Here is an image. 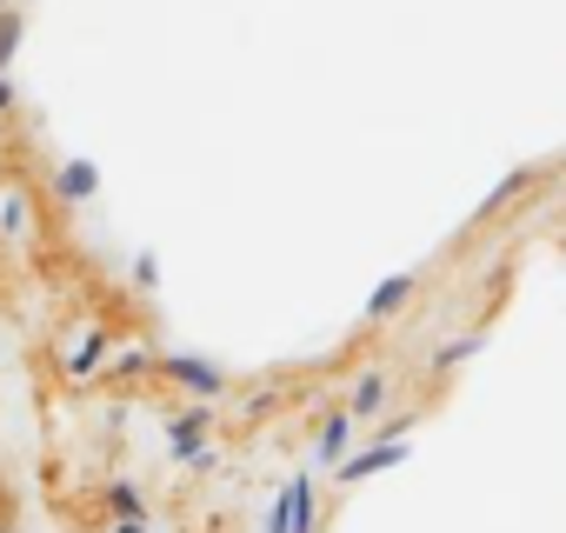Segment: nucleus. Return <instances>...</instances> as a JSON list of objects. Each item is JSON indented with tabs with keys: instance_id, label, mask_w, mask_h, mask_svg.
I'll return each instance as SVG.
<instances>
[{
	"instance_id": "obj_3",
	"label": "nucleus",
	"mask_w": 566,
	"mask_h": 533,
	"mask_svg": "<svg viewBox=\"0 0 566 533\" xmlns=\"http://www.w3.org/2000/svg\"><path fill=\"white\" fill-rule=\"evenodd\" d=\"M167 447L180 453V460H193V467H207L213 453H207V414L193 407V414H180V420H167Z\"/></svg>"
},
{
	"instance_id": "obj_11",
	"label": "nucleus",
	"mask_w": 566,
	"mask_h": 533,
	"mask_svg": "<svg viewBox=\"0 0 566 533\" xmlns=\"http://www.w3.org/2000/svg\"><path fill=\"white\" fill-rule=\"evenodd\" d=\"M380 400H387V380H380V374H367V380L354 387V414H374Z\"/></svg>"
},
{
	"instance_id": "obj_14",
	"label": "nucleus",
	"mask_w": 566,
	"mask_h": 533,
	"mask_svg": "<svg viewBox=\"0 0 566 533\" xmlns=\"http://www.w3.org/2000/svg\"><path fill=\"white\" fill-rule=\"evenodd\" d=\"M134 281H140V288H160V260H154V253L134 260Z\"/></svg>"
},
{
	"instance_id": "obj_2",
	"label": "nucleus",
	"mask_w": 566,
	"mask_h": 533,
	"mask_svg": "<svg viewBox=\"0 0 566 533\" xmlns=\"http://www.w3.org/2000/svg\"><path fill=\"white\" fill-rule=\"evenodd\" d=\"M266 526H273V533H314V480H307V473L280 493V506H273Z\"/></svg>"
},
{
	"instance_id": "obj_13",
	"label": "nucleus",
	"mask_w": 566,
	"mask_h": 533,
	"mask_svg": "<svg viewBox=\"0 0 566 533\" xmlns=\"http://www.w3.org/2000/svg\"><path fill=\"white\" fill-rule=\"evenodd\" d=\"M107 506H114L120 520H134V513H140V493H134L127 480H114V487H107Z\"/></svg>"
},
{
	"instance_id": "obj_12",
	"label": "nucleus",
	"mask_w": 566,
	"mask_h": 533,
	"mask_svg": "<svg viewBox=\"0 0 566 533\" xmlns=\"http://www.w3.org/2000/svg\"><path fill=\"white\" fill-rule=\"evenodd\" d=\"M520 187H526V174H506V180H500V187H493V194L480 200V213H500V207H506V200H513Z\"/></svg>"
},
{
	"instance_id": "obj_1",
	"label": "nucleus",
	"mask_w": 566,
	"mask_h": 533,
	"mask_svg": "<svg viewBox=\"0 0 566 533\" xmlns=\"http://www.w3.org/2000/svg\"><path fill=\"white\" fill-rule=\"evenodd\" d=\"M160 374H167V380H180V387H187V394H200V400H213V394L227 387V374H220L213 360H200V354H167V360H160Z\"/></svg>"
},
{
	"instance_id": "obj_10",
	"label": "nucleus",
	"mask_w": 566,
	"mask_h": 533,
	"mask_svg": "<svg viewBox=\"0 0 566 533\" xmlns=\"http://www.w3.org/2000/svg\"><path fill=\"white\" fill-rule=\"evenodd\" d=\"M101 360H107V334H87V347L74 354V367H67V374H81V380H87V374H94Z\"/></svg>"
},
{
	"instance_id": "obj_15",
	"label": "nucleus",
	"mask_w": 566,
	"mask_h": 533,
	"mask_svg": "<svg viewBox=\"0 0 566 533\" xmlns=\"http://www.w3.org/2000/svg\"><path fill=\"white\" fill-rule=\"evenodd\" d=\"M114 533H147V520H140V513H134V520H120V526H114Z\"/></svg>"
},
{
	"instance_id": "obj_9",
	"label": "nucleus",
	"mask_w": 566,
	"mask_h": 533,
	"mask_svg": "<svg viewBox=\"0 0 566 533\" xmlns=\"http://www.w3.org/2000/svg\"><path fill=\"white\" fill-rule=\"evenodd\" d=\"M480 354V334H460V341H447L440 354H433V367H460V360H473Z\"/></svg>"
},
{
	"instance_id": "obj_17",
	"label": "nucleus",
	"mask_w": 566,
	"mask_h": 533,
	"mask_svg": "<svg viewBox=\"0 0 566 533\" xmlns=\"http://www.w3.org/2000/svg\"><path fill=\"white\" fill-rule=\"evenodd\" d=\"M0 8H8V0H0Z\"/></svg>"
},
{
	"instance_id": "obj_8",
	"label": "nucleus",
	"mask_w": 566,
	"mask_h": 533,
	"mask_svg": "<svg viewBox=\"0 0 566 533\" xmlns=\"http://www.w3.org/2000/svg\"><path fill=\"white\" fill-rule=\"evenodd\" d=\"M21 34H28V21H21V14H8V8H0V67H8V61L21 54Z\"/></svg>"
},
{
	"instance_id": "obj_4",
	"label": "nucleus",
	"mask_w": 566,
	"mask_h": 533,
	"mask_svg": "<svg viewBox=\"0 0 566 533\" xmlns=\"http://www.w3.org/2000/svg\"><path fill=\"white\" fill-rule=\"evenodd\" d=\"M400 460H407V440H380V447H367V453L340 460V480L354 487V480H367V473H387V467H400Z\"/></svg>"
},
{
	"instance_id": "obj_19",
	"label": "nucleus",
	"mask_w": 566,
	"mask_h": 533,
	"mask_svg": "<svg viewBox=\"0 0 566 533\" xmlns=\"http://www.w3.org/2000/svg\"><path fill=\"white\" fill-rule=\"evenodd\" d=\"M266 533H273V526H266Z\"/></svg>"
},
{
	"instance_id": "obj_18",
	"label": "nucleus",
	"mask_w": 566,
	"mask_h": 533,
	"mask_svg": "<svg viewBox=\"0 0 566 533\" xmlns=\"http://www.w3.org/2000/svg\"><path fill=\"white\" fill-rule=\"evenodd\" d=\"M0 533H8V526H0Z\"/></svg>"
},
{
	"instance_id": "obj_5",
	"label": "nucleus",
	"mask_w": 566,
	"mask_h": 533,
	"mask_svg": "<svg viewBox=\"0 0 566 533\" xmlns=\"http://www.w3.org/2000/svg\"><path fill=\"white\" fill-rule=\"evenodd\" d=\"M54 187H61V200H94V194H101V167H94V160H67Z\"/></svg>"
},
{
	"instance_id": "obj_6",
	"label": "nucleus",
	"mask_w": 566,
	"mask_h": 533,
	"mask_svg": "<svg viewBox=\"0 0 566 533\" xmlns=\"http://www.w3.org/2000/svg\"><path fill=\"white\" fill-rule=\"evenodd\" d=\"M407 294H413V274H394V281H380V288H374V301H367V321H387V314H400V307H407Z\"/></svg>"
},
{
	"instance_id": "obj_7",
	"label": "nucleus",
	"mask_w": 566,
	"mask_h": 533,
	"mask_svg": "<svg viewBox=\"0 0 566 533\" xmlns=\"http://www.w3.org/2000/svg\"><path fill=\"white\" fill-rule=\"evenodd\" d=\"M347 433H354V414H327V427H321V460H347Z\"/></svg>"
},
{
	"instance_id": "obj_16",
	"label": "nucleus",
	"mask_w": 566,
	"mask_h": 533,
	"mask_svg": "<svg viewBox=\"0 0 566 533\" xmlns=\"http://www.w3.org/2000/svg\"><path fill=\"white\" fill-rule=\"evenodd\" d=\"M8 107H14V87H8V81H0V114H8Z\"/></svg>"
}]
</instances>
